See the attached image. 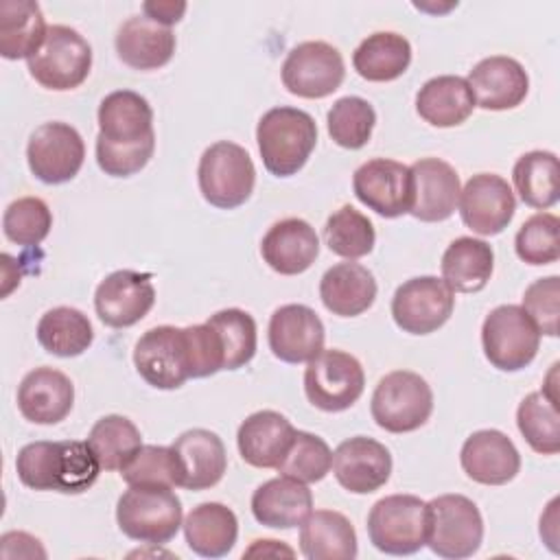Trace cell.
I'll return each mask as SVG.
<instances>
[{
	"label": "cell",
	"mask_w": 560,
	"mask_h": 560,
	"mask_svg": "<svg viewBox=\"0 0 560 560\" xmlns=\"http://www.w3.org/2000/svg\"><path fill=\"white\" fill-rule=\"evenodd\" d=\"M155 151L153 109L133 90H116L98 105L96 162L109 177L140 173Z\"/></svg>",
	"instance_id": "6da1fadb"
},
{
	"label": "cell",
	"mask_w": 560,
	"mask_h": 560,
	"mask_svg": "<svg viewBox=\"0 0 560 560\" xmlns=\"http://www.w3.org/2000/svg\"><path fill=\"white\" fill-rule=\"evenodd\" d=\"M15 470L31 490L81 494L98 479L101 464L88 442L39 440L20 448Z\"/></svg>",
	"instance_id": "7a4b0ae2"
},
{
	"label": "cell",
	"mask_w": 560,
	"mask_h": 560,
	"mask_svg": "<svg viewBox=\"0 0 560 560\" xmlns=\"http://www.w3.org/2000/svg\"><path fill=\"white\" fill-rule=\"evenodd\" d=\"M256 142L265 168L276 177H291L311 158L317 144V125L304 109L280 105L258 120Z\"/></svg>",
	"instance_id": "3957f363"
},
{
	"label": "cell",
	"mask_w": 560,
	"mask_h": 560,
	"mask_svg": "<svg viewBox=\"0 0 560 560\" xmlns=\"http://www.w3.org/2000/svg\"><path fill=\"white\" fill-rule=\"evenodd\" d=\"M120 532L138 542L166 545L182 523V501L166 486H129L116 503Z\"/></svg>",
	"instance_id": "277c9868"
},
{
	"label": "cell",
	"mask_w": 560,
	"mask_h": 560,
	"mask_svg": "<svg viewBox=\"0 0 560 560\" xmlns=\"http://www.w3.org/2000/svg\"><path fill=\"white\" fill-rule=\"evenodd\" d=\"M197 179L199 190L210 206L232 210L252 197L256 168L249 153L241 144L221 140L201 153Z\"/></svg>",
	"instance_id": "5b68a950"
},
{
	"label": "cell",
	"mask_w": 560,
	"mask_h": 560,
	"mask_svg": "<svg viewBox=\"0 0 560 560\" xmlns=\"http://www.w3.org/2000/svg\"><path fill=\"white\" fill-rule=\"evenodd\" d=\"M429 508L413 494L378 499L368 514L370 542L389 556H411L427 545Z\"/></svg>",
	"instance_id": "8992f818"
},
{
	"label": "cell",
	"mask_w": 560,
	"mask_h": 560,
	"mask_svg": "<svg viewBox=\"0 0 560 560\" xmlns=\"http://www.w3.org/2000/svg\"><path fill=\"white\" fill-rule=\"evenodd\" d=\"M370 411L381 429L389 433H409L429 420L433 411V392L420 374L394 370L378 381Z\"/></svg>",
	"instance_id": "52a82bcc"
},
{
	"label": "cell",
	"mask_w": 560,
	"mask_h": 560,
	"mask_svg": "<svg viewBox=\"0 0 560 560\" xmlns=\"http://www.w3.org/2000/svg\"><path fill=\"white\" fill-rule=\"evenodd\" d=\"M429 508V549L446 560H462L477 553L483 540V518L479 508L464 494H440Z\"/></svg>",
	"instance_id": "ba28073f"
},
{
	"label": "cell",
	"mask_w": 560,
	"mask_h": 560,
	"mask_svg": "<svg viewBox=\"0 0 560 560\" xmlns=\"http://www.w3.org/2000/svg\"><path fill=\"white\" fill-rule=\"evenodd\" d=\"M92 68V46L88 39L66 26H48L42 48L28 59L31 77L46 90L66 92L79 88Z\"/></svg>",
	"instance_id": "9c48e42d"
},
{
	"label": "cell",
	"mask_w": 560,
	"mask_h": 560,
	"mask_svg": "<svg viewBox=\"0 0 560 560\" xmlns=\"http://www.w3.org/2000/svg\"><path fill=\"white\" fill-rule=\"evenodd\" d=\"M138 374L155 389H177L192 378L188 330L179 326L149 328L133 348Z\"/></svg>",
	"instance_id": "30bf717a"
},
{
	"label": "cell",
	"mask_w": 560,
	"mask_h": 560,
	"mask_svg": "<svg viewBox=\"0 0 560 560\" xmlns=\"http://www.w3.org/2000/svg\"><path fill=\"white\" fill-rule=\"evenodd\" d=\"M481 346L490 365L501 372H518L536 359L540 332L521 306L501 304L483 319Z\"/></svg>",
	"instance_id": "8fae6325"
},
{
	"label": "cell",
	"mask_w": 560,
	"mask_h": 560,
	"mask_svg": "<svg viewBox=\"0 0 560 560\" xmlns=\"http://www.w3.org/2000/svg\"><path fill=\"white\" fill-rule=\"evenodd\" d=\"M361 363L343 350H322L304 370V392L311 405L337 413L350 409L363 394Z\"/></svg>",
	"instance_id": "7c38bea8"
},
{
	"label": "cell",
	"mask_w": 560,
	"mask_h": 560,
	"mask_svg": "<svg viewBox=\"0 0 560 560\" xmlns=\"http://www.w3.org/2000/svg\"><path fill=\"white\" fill-rule=\"evenodd\" d=\"M455 308V293L442 278L418 276L402 282L392 298V317L402 332L429 335L442 328Z\"/></svg>",
	"instance_id": "4fadbf2b"
},
{
	"label": "cell",
	"mask_w": 560,
	"mask_h": 560,
	"mask_svg": "<svg viewBox=\"0 0 560 560\" xmlns=\"http://www.w3.org/2000/svg\"><path fill=\"white\" fill-rule=\"evenodd\" d=\"M31 173L44 184H66L83 166L85 144L81 133L68 122L39 125L26 144Z\"/></svg>",
	"instance_id": "5bb4252c"
},
{
	"label": "cell",
	"mask_w": 560,
	"mask_h": 560,
	"mask_svg": "<svg viewBox=\"0 0 560 560\" xmlns=\"http://www.w3.org/2000/svg\"><path fill=\"white\" fill-rule=\"evenodd\" d=\"M346 77L341 52L326 42H302L293 46L282 63L284 88L302 98L332 94Z\"/></svg>",
	"instance_id": "9a60e30c"
},
{
	"label": "cell",
	"mask_w": 560,
	"mask_h": 560,
	"mask_svg": "<svg viewBox=\"0 0 560 560\" xmlns=\"http://www.w3.org/2000/svg\"><path fill=\"white\" fill-rule=\"evenodd\" d=\"M352 190L363 206L385 219L409 214L413 203L411 168L387 158L368 160L354 171Z\"/></svg>",
	"instance_id": "2e32d148"
},
{
	"label": "cell",
	"mask_w": 560,
	"mask_h": 560,
	"mask_svg": "<svg viewBox=\"0 0 560 560\" xmlns=\"http://www.w3.org/2000/svg\"><path fill=\"white\" fill-rule=\"evenodd\" d=\"M457 206L466 228L481 236H494L512 221L516 199L501 175L477 173L462 188Z\"/></svg>",
	"instance_id": "e0dca14e"
},
{
	"label": "cell",
	"mask_w": 560,
	"mask_h": 560,
	"mask_svg": "<svg viewBox=\"0 0 560 560\" xmlns=\"http://www.w3.org/2000/svg\"><path fill=\"white\" fill-rule=\"evenodd\" d=\"M155 304L151 273L118 269L109 273L94 293L98 319L109 328H127L138 324Z\"/></svg>",
	"instance_id": "ac0fdd59"
},
{
	"label": "cell",
	"mask_w": 560,
	"mask_h": 560,
	"mask_svg": "<svg viewBox=\"0 0 560 560\" xmlns=\"http://www.w3.org/2000/svg\"><path fill=\"white\" fill-rule=\"evenodd\" d=\"M269 348L284 363H308L324 350V324L304 304H284L273 311L267 328Z\"/></svg>",
	"instance_id": "d6986e66"
},
{
	"label": "cell",
	"mask_w": 560,
	"mask_h": 560,
	"mask_svg": "<svg viewBox=\"0 0 560 560\" xmlns=\"http://www.w3.org/2000/svg\"><path fill=\"white\" fill-rule=\"evenodd\" d=\"M332 472L341 488L352 494H370L383 488L392 475V455L385 444L354 435L332 453Z\"/></svg>",
	"instance_id": "ffe728a7"
},
{
	"label": "cell",
	"mask_w": 560,
	"mask_h": 560,
	"mask_svg": "<svg viewBox=\"0 0 560 560\" xmlns=\"http://www.w3.org/2000/svg\"><path fill=\"white\" fill-rule=\"evenodd\" d=\"M468 85L475 96V105L490 112H505L518 107L529 92V77L525 68L505 55H492L481 59L468 72Z\"/></svg>",
	"instance_id": "44dd1931"
},
{
	"label": "cell",
	"mask_w": 560,
	"mask_h": 560,
	"mask_svg": "<svg viewBox=\"0 0 560 560\" xmlns=\"http://www.w3.org/2000/svg\"><path fill=\"white\" fill-rule=\"evenodd\" d=\"M459 464L472 481L483 486H503L518 475L521 455L503 431L481 429L466 438Z\"/></svg>",
	"instance_id": "7402d4cb"
},
{
	"label": "cell",
	"mask_w": 560,
	"mask_h": 560,
	"mask_svg": "<svg viewBox=\"0 0 560 560\" xmlns=\"http://www.w3.org/2000/svg\"><path fill=\"white\" fill-rule=\"evenodd\" d=\"M413 203L409 214L424 223L446 221L459 201V175L440 158H422L411 166Z\"/></svg>",
	"instance_id": "603a6c76"
},
{
	"label": "cell",
	"mask_w": 560,
	"mask_h": 560,
	"mask_svg": "<svg viewBox=\"0 0 560 560\" xmlns=\"http://www.w3.org/2000/svg\"><path fill=\"white\" fill-rule=\"evenodd\" d=\"M171 448L179 468V488L208 490L225 475L228 455L214 431L188 429L175 438Z\"/></svg>",
	"instance_id": "cb8c5ba5"
},
{
	"label": "cell",
	"mask_w": 560,
	"mask_h": 560,
	"mask_svg": "<svg viewBox=\"0 0 560 560\" xmlns=\"http://www.w3.org/2000/svg\"><path fill=\"white\" fill-rule=\"evenodd\" d=\"M74 402L72 381L55 368L31 370L18 387V409L35 424L61 422Z\"/></svg>",
	"instance_id": "d4e9b609"
},
{
	"label": "cell",
	"mask_w": 560,
	"mask_h": 560,
	"mask_svg": "<svg viewBox=\"0 0 560 560\" xmlns=\"http://www.w3.org/2000/svg\"><path fill=\"white\" fill-rule=\"evenodd\" d=\"M262 260L282 276H298L306 271L317 254H319V238L315 228L298 217H289L276 221L260 243Z\"/></svg>",
	"instance_id": "484cf974"
},
{
	"label": "cell",
	"mask_w": 560,
	"mask_h": 560,
	"mask_svg": "<svg viewBox=\"0 0 560 560\" xmlns=\"http://www.w3.org/2000/svg\"><path fill=\"white\" fill-rule=\"evenodd\" d=\"M295 427L278 411L262 409L247 416L236 433L238 453L254 468H278L287 455Z\"/></svg>",
	"instance_id": "4316f807"
},
{
	"label": "cell",
	"mask_w": 560,
	"mask_h": 560,
	"mask_svg": "<svg viewBox=\"0 0 560 560\" xmlns=\"http://www.w3.org/2000/svg\"><path fill=\"white\" fill-rule=\"evenodd\" d=\"M313 512V494L300 479L280 475L260 483L252 494V514L260 525L291 529Z\"/></svg>",
	"instance_id": "83f0119b"
},
{
	"label": "cell",
	"mask_w": 560,
	"mask_h": 560,
	"mask_svg": "<svg viewBox=\"0 0 560 560\" xmlns=\"http://www.w3.org/2000/svg\"><path fill=\"white\" fill-rule=\"evenodd\" d=\"M175 33L151 18L133 15L116 33V52L133 70H158L173 59Z\"/></svg>",
	"instance_id": "f1b7e54d"
},
{
	"label": "cell",
	"mask_w": 560,
	"mask_h": 560,
	"mask_svg": "<svg viewBox=\"0 0 560 560\" xmlns=\"http://www.w3.org/2000/svg\"><path fill=\"white\" fill-rule=\"evenodd\" d=\"M319 298L332 315L357 317L374 304L376 280L372 271L359 262H337L322 276Z\"/></svg>",
	"instance_id": "f546056e"
},
{
	"label": "cell",
	"mask_w": 560,
	"mask_h": 560,
	"mask_svg": "<svg viewBox=\"0 0 560 560\" xmlns=\"http://www.w3.org/2000/svg\"><path fill=\"white\" fill-rule=\"evenodd\" d=\"M475 96L464 77L442 74L429 79L416 94L418 116L433 127H457L475 109Z\"/></svg>",
	"instance_id": "4dcf8cb0"
},
{
	"label": "cell",
	"mask_w": 560,
	"mask_h": 560,
	"mask_svg": "<svg viewBox=\"0 0 560 560\" xmlns=\"http://www.w3.org/2000/svg\"><path fill=\"white\" fill-rule=\"evenodd\" d=\"M186 545L201 558H223L238 536L236 514L217 501L199 503L184 518Z\"/></svg>",
	"instance_id": "1f68e13d"
},
{
	"label": "cell",
	"mask_w": 560,
	"mask_h": 560,
	"mask_svg": "<svg viewBox=\"0 0 560 560\" xmlns=\"http://www.w3.org/2000/svg\"><path fill=\"white\" fill-rule=\"evenodd\" d=\"M300 549L308 560H352L357 532L341 512L315 510L302 523Z\"/></svg>",
	"instance_id": "d6a6232c"
},
{
	"label": "cell",
	"mask_w": 560,
	"mask_h": 560,
	"mask_svg": "<svg viewBox=\"0 0 560 560\" xmlns=\"http://www.w3.org/2000/svg\"><path fill=\"white\" fill-rule=\"evenodd\" d=\"M48 33L44 13L33 0L0 2V55L4 59H31Z\"/></svg>",
	"instance_id": "836d02e7"
},
{
	"label": "cell",
	"mask_w": 560,
	"mask_h": 560,
	"mask_svg": "<svg viewBox=\"0 0 560 560\" xmlns=\"http://www.w3.org/2000/svg\"><path fill=\"white\" fill-rule=\"evenodd\" d=\"M442 280L455 293L481 291L494 269L492 247L472 236L455 238L442 254Z\"/></svg>",
	"instance_id": "e575fe53"
},
{
	"label": "cell",
	"mask_w": 560,
	"mask_h": 560,
	"mask_svg": "<svg viewBox=\"0 0 560 560\" xmlns=\"http://www.w3.org/2000/svg\"><path fill=\"white\" fill-rule=\"evenodd\" d=\"M411 63V44L407 37L378 31L368 35L352 55V66L359 77L374 83L394 81L405 74Z\"/></svg>",
	"instance_id": "d590c367"
},
{
	"label": "cell",
	"mask_w": 560,
	"mask_h": 560,
	"mask_svg": "<svg viewBox=\"0 0 560 560\" xmlns=\"http://www.w3.org/2000/svg\"><path fill=\"white\" fill-rule=\"evenodd\" d=\"M37 341L46 352L70 359L83 354L92 346L94 330L88 315L79 308L57 306L39 317Z\"/></svg>",
	"instance_id": "8d00e7d4"
},
{
	"label": "cell",
	"mask_w": 560,
	"mask_h": 560,
	"mask_svg": "<svg viewBox=\"0 0 560 560\" xmlns=\"http://www.w3.org/2000/svg\"><path fill=\"white\" fill-rule=\"evenodd\" d=\"M512 182L529 208H551L560 197V164L551 151H529L512 168Z\"/></svg>",
	"instance_id": "74e56055"
},
{
	"label": "cell",
	"mask_w": 560,
	"mask_h": 560,
	"mask_svg": "<svg viewBox=\"0 0 560 560\" xmlns=\"http://www.w3.org/2000/svg\"><path fill=\"white\" fill-rule=\"evenodd\" d=\"M558 396L545 389L527 394L516 409V424L525 442L540 455L560 451V416Z\"/></svg>",
	"instance_id": "f35d334b"
},
{
	"label": "cell",
	"mask_w": 560,
	"mask_h": 560,
	"mask_svg": "<svg viewBox=\"0 0 560 560\" xmlns=\"http://www.w3.org/2000/svg\"><path fill=\"white\" fill-rule=\"evenodd\" d=\"M88 444L103 470H122L140 451L142 435L129 418L112 413L96 420Z\"/></svg>",
	"instance_id": "ab89813d"
},
{
	"label": "cell",
	"mask_w": 560,
	"mask_h": 560,
	"mask_svg": "<svg viewBox=\"0 0 560 560\" xmlns=\"http://www.w3.org/2000/svg\"><path fill=\"white\" fill-rule=\"evenodd\" d=\"M206 324L214 330L221 354L223 370H238L247 365L258 346V332L254 317L243 308H223L206 319Z\"/></svg>",
	"instance_id": "60d3db41"
},
{
	"label": "cell",
	"mask_w": 560,
	"mask_h": 560,
	"mask_svg": "<svg viewBox=\"0 0 560 560\" xmlns=\"http://www.w3.org/2000/svg\"><path fill=\"white\" fill-rule=\"evenodd\" d=\"M324 238L332 254L357 260L374 249L376 232L372 221L352 206H341L324 225Z\"/></svg>",
	"instance_id": "b9f144b4"
},
{
	"label": "cell",
	"mask_w": 560,
	"mask_h": 560,
	"mask_svg": "<svg viewBox=\"0 0 560 560\" xmlns=\"http://www.w3.org/2000/svg\"><path fill=\"white\" fill-rule=\"evenodd\" d=\"M326 122L332 142L354 151L370 142L372 129L376 125V112L361 96H343L332 103Z\"/></svg>",
	"instance_id": "7bdbcfd3"
},
{
	"label": "cell",
	"mask_w": 560,
	"mask_h": 560,
	"mask_svg": "<svg viewBox=\"0 0 560 560\" xmlns=\"http://www.w3.org/2000/svg\"><path fill=\"white\" fill-rule=\"evenodd\" d=\"M332 468V453L328 444L308 431H295L293 442L278 464V472L300 479L304 483L322 481Z\"/></svg>",
	"instance_id": "ee69618b"
},
{
	"label": "cell",
	"mask_w": 560,
	"mask_h": 560,
	"mask_svg": "<svg viewBox=\"0 0 560 560\" xmlns=\"http://www.w3.org/2000/svg\"><path fill=\"white\" fill-rule=\"evenodd\" d=\"M52 228V214L44 199L20 197L2 214L4 236L22 247H37Z\"/></svg>",
	"instance_id": "f6af8a7d"
},
{
	"label": "cell",
	"mask_w": 560,
	"mask_h": 560,
	"mask_svg": "<svg viewBox=\"0 0 560 560\" xmlns=\"http://www.w3.org/2000/svg\"><path fill=\"white\" fill-rule=\"evenodd\" d=\"M560 219L551 212L532 214L516 232V256L527 265H551L560 256Z\"/></svg>",
	"instance_id": "bcb514c9"
},
{
	"label": "cell",
	"mask_w": 560,
	"mask_h": 560,
	"mask_svg": "<svg viewBox=\"0 0 560 560\" xmlns=\"http://www.w3.org/2000/svg\"><path fill=\"white\" fill-rule=\"evenodd\" d=\"M120 475L129 486L179 488V468L171 446L142 444Z\"/></svg>",
	"instance_id": "7dc6e473"
},
{
	"label": "cell",
	"mask_w": 560,
	"mask_h": 560,
	"mask_svg": "<svg viewBox=\"0 0 560 560\" xmlns=\"http://www.w3.org/2000/svg\"><path fill=\"white\" fill-rule=\"evenodd\" d=\"M536 330L547 337L560 332V278L547 276L534 280L523 293V306Z\"/></svg>",
	"instance_id": "c3c4849f"
},
{
	"label": "cell",
	"mask_w": 560,
	"mask_h": 560,
	"mask_svg": "<svg viewBox=\"0 0 560 560\" xmlns=\"http://www.w3.org/2000/svg\"><path fill=\"white\" fill-rule=\"evenodd\" d=\"M0 542H2V549H0L2 558H15V556H18V558H33V556L46 558V551L42 549L39 540L33 538L31 534H24V532H7V534L0 538Z\"/></svg>",
	"instance_id": "681fc988"
},
{
	"label": "cell",
	"mask_w": 560,
	"mask_h": 560,
	"mask_svg": "<svg viewBox=\"0 0 560 560\" xmlns=\"http://www.w3.org/2000/svg\"><path fill=\"white\" fill-rule=\"evenodd\" d=\"M186 11V2H144L142 13L153 22L168 26L177 24Z\"/></svg>",
	"instance_id": "f907efd6"
},
{
	"label": "cell",
	"mask_w": 560,
	"mask_h": 560,
	"mask_svg": "<svg viewBox=\"0 0 560 560\" xmlns=\"http://www.w3.org/2000/svg\"><path fill=\"white\" fill-rule=\"evenodd\" d=\"M245 556H293V549L282 545L280 540H254V545L245 551Z\"/></svg>",
	"instance_id": "816d5d0a"
}]
</instances>
